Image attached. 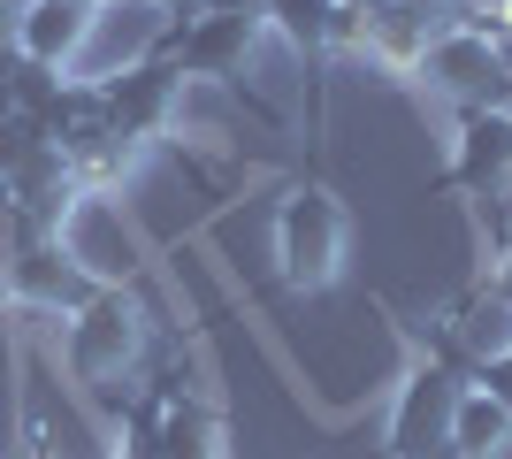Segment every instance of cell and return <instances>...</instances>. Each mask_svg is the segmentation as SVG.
<instances>
[{"label": "cell", "mask_w": 512, "mask_h": 459, "mask_svg": "<svg viewBox=\"0 0 512 459\" xmlns=\"http://www.w3.org/2000/svg\"><path fill=\"white\" fill-rule=\"evenodd\" d=\"M276 253H283V276L299 291H321L337 276V253H344V215L329 192H299L283 199V222H276Z\"/></svg>", "instance_id": "6da1fadb"}, {"label": "cell", "mask_w": 512, "mask_h": 459, "mask_svg": "<svg viewBox=\"0 0 512 459\" xmlns=\"http://www.w3.org/2000/svg\"><path fill=\"white\" fill-rule=\"evenodd\" d=\"M253 31H260V16L199 8L192 23H176V31H169V62L184 69V77H237L245 54H253Z\"/></svg>", "instance_id": "7a4b0ae2"}, {"label": "cell", "mask_w": 512, "mask_h": 459, "mask_svg": "<svg viewBox=\"0 0 512 459\" xmlns=\"http://www.w3.org/2000/svg\"><path fill=\"white\" fill-rule=\"evenodd\" d=\"M451 414H459V375L451 368H421L398 398V421H390V452L398 459H428L451 444Z\"/></svg>", "instance_id": "3957f363"}, {"label": "cell", "mask_w": 512, "mask_h": 459, "mask_svg": "<svg viewBox=\"0 0 512 459\" xmlns=\"http://www.w3.org/2000/svg\"><path fill=\"white\" fill-rule=\"evenodd\" d=\"M176 77H184V69H176L169 54H146V62H130V69H115V77H100V108H107V123H115V138H146L153 123L169 115Z\"/></svg>", "instance_id": "277c9868"}, {"label": "cell", "mask_w": 512, "mask_h": 459, "mask_svg": "<svg viewBox=\"0 0 512 459\" xmlns=\"http://www.w3.org/2000/svg\"><path fill=\"white\" fill-rule=\"evenodd\" d=\"M428 77H436L444 92H459V100H467V115H474V108H497V100L512 92V62L497 54L490 39H474V31L428 46Z\"/></svg>", "instance_id": "5b68a950"}, {"label": "cell", "mask_w": 512, "mask_h": 459, "mask_svg": "<svg viewBox=\"0 0 512 459\" xmlns=\"http://www.w3.org/2000/svg\"><path fill=\"white\" fill-rule=\"evenodd\" d=\"M92 31V0H23L16 16V46L31 62H69Z\"/></svg>", "instance_id": "8992f818"}, {"label": "cell", "mask_w": 512, "mask_h": 459, "mask_svg": "<svg viewBox=\"0 0 512 459\" xmlns=\"http://www.w3.org/2000/svg\"><path fill=\"white\" fill-rule=\"evenodd\" d=\"M459 184H505L512 176V115L505 108H474L459 131Z\"/></svg>", "instance_id": "52a82bcc"}, {"label": "cell", "mask_w": 512, "mask_h": 459, "mask_svg": "<svg viewBox=\"0 0 512 459\" xmlns=\"http://www.w3.org/2000/svg\"><path fill=\"white\" fill-rule=\"evenodd\" d=\"M123 352H130V314L115 299H100L85 322L69 329V360H77V375H107Z\"/></svg>", "instance_id": "ba28073f"}, {"label": "cell", "mask_w": 512, "mask_h": 459, "mask_svg": "<svg viewBox=\"0 0 512 459\" xmlns=\"http://www.w3.org/2000/svg\"><path fill=\"white\" fill-rule=\"evenodd\" d=\"M497 444H512V406L497 391H459V414H451V452L490 459Z\"/></svg>", "instance_id": "9c48e42d"}, {"label": "cell", "mask_w": 512, "mask_h": 459, "mask_svg": "<svg viewBox=\"0 0 512 459\" xmlns=\"http://www.w3.org/2000/svg\"><path fill=\"white\" fill-rule=\"evenodd\" d=\"M260 23H276V39H291V46L314 54V46L337 39V0H268Z\"/></svg>", "instance_id": "30bf717a"}, {"label": "cell", "mask_w": 512, "mask_h": 459, "mask_svg": "<svg viewBox=\"0 0 512 459\" xmlns=\"http://www.w3.org/2000/svg\"><path fill=\"white\" fill-rule=\"evenodd\" d=\"M161 459H214V421L192 398H161Z\"/></svg>", "instance_id": "8fae6325"}, {"label": "cell", "mask_w": 512, "mask_h": 459, "mask_svg": "<svg viewBox=\"0 0 512 459\" xmlns=\"http://www.w3.org/2000/svg\"><path fill=\"white\" fill-rule=\"evenodd\" d=\"M459 337H467V345L482 352V360L512 352V299H482V306L467 314V322H459Z\"/></svg>", "instance_id": "7c38bea8"}, {"label": "cell", "mask_w": 512, "mask_h": 459, "mask_svg": "<svg viewBox=\"0 0 512 459\" xmlns=\"http://www.w3.org/2000/svg\"><path fill=\"white\" fill-rule=\"evenodd\" d=\"M16 284L39 291V299H77V284H69V268H54V253H23V261H16Z\"/></svg>", "instance_id": "4fadbf2b"}, {"label": "cell", "mask_w": 512, "mask_h": 459, "mask_svg": "<svg viewBox=\"0 0 512 459\" xmlns=\"http://www.w3.org/2000/svg\"><path fill=\"white\" fill-rule=\"evenodd\" d=\"M482 383H490V391H497V398H505V406H512V352H497L490 368H482Z\"/></svg>", "instance_id": "5bb4252c"}, {"label": "cell", "mask_w": 512, "mask_h": 459, "mask_svg": "<svg viewBox=\"0 0 512 459\" xmlns=\"http://www.w3.org/2000/svg\"><path fill=\"white\" fill-rule=\"evenodd\" d=\"M199 8H230V16H260L268 0H199Z\"/></svg>", "instance_id": "9a60e30c"}, {"label": "cell", "mask_w": 512, "mask_h": 459, "mask_svg": "<svg viewBox=\"0 0 512 459\" xmlns=\"http://www.w3.org/2000/svg\"><path fill=\"white\" fill-rule=\"evenodd\" d=\"M428 459H467V452H451V444H444V452H428Z\"/></svg>", "instance_id": "2e32d148"}, {"label": "cell", "mask_w": 512, "mask_h": 459, "mask_svg": "<svg viewBox=\"0 0 512 459\" xmlns=\"http://www.w3.org/2000/svg\"><path fill=\"white\" fill-rule=\"evenodd\" d=\"M161 8H199V0H161Z\"/></svg>", "instance_id": "e0dca14e"}]
</instances>
